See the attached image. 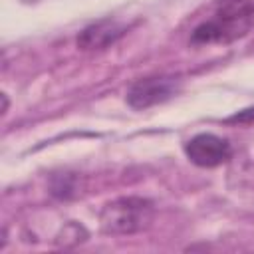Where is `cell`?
Segmentation results:
<instances>
[{
  "label": "cell",
  "mask_w": 254,
  "mask_h": 254,
  "mask_svg": "<svg viewBox=\"0 0 254 254\" xmlns=\"http://www.w3.org/2000/svg\"><path fill=\"white\" fill-rule=\"evenodd\" d=\"M254 24V0H216L212 16L200 22L190 42L204 44H230L248 34Z\"/></svg>",
  "instance_id": "cell-1"
},
{
  "label": "cell",
  "mask_w": 254,
  "mask_h": 254,
  "mask_svg": "<svg viewBox=\"0 0 254 254\" xmlns=\"http://www.w3.org/2000/svg\"><path fill=\"white\" fill-rule=\"evenodd\" d=\"M155 206L143 196H121L103 204L99 212V228L103 234L125 236L149 226Z\"/></svg>",
  "instance_id": "cell-2"
},
{
  "label": "cell",
  "mask_w": 254,
  "mask_h": 254,
  "mask_svg": "<svg viewBox=\"0 0 254 254\" xmlns=\"http://www.w3.org/2000/svg\"><path fill=\"white\" fill-rule=\"evenodd\" d=\"M181 91V77L177 75H149L137 79L127 89V103L129 107L141 111L155 105H161L175 97Z\"/></svg>",
  "instance_id": "cell-3"
},
{
  "label": "cell",
  "mask_w": 254,
  "mask_h": 254,
  "mask_svg": "<svg viewBox=\"0 0 254 254\" xmlns=\"http://www.w3.org/2000/svg\"><path fill=\"white\" fill-rule=\"evenodd\" d=\"M187 159L202 169H214L226 163L232 155L230 143L214 133H198L185 143Z\"/></svg>",
  "instance_id": "cell-4"
},
{
  "label": "cell",
  "mask_w": 254,
  "mask_h": 254,
  "mask_svg": "<svg viewBox=\"0 0 254 254\" xmlns=\"http://www.w3.org/2000/svg\"><path fill=\"white\" fill-rule=\"evenodd\" d=\"M123 34H125L123 24H119L117 20H111V18H103V20H97V22L89 24L87 28H83L79 32L75 44L81 52H101V50L113 46Z\"/></svg>",
  "instance_id": "cell-5"
},
{
  "label": "cell",
  "mask_w": 254,
  "mask_h": 254,
  "mask_svg": "<svg viewBox=\"0 0 254 254\" xmlns=\"http://www.w3.org/2000/svg\"><path fill=\"white\" fill-rule=\"evenodd\" d=\"M226 123H238V125H254V107L242 109L226 119Z\"/></svg>",
  "instance_id": "cell-6"
},
{
  "label": "cell",
  "mask_w": 254,
  "mask_h": 254,
  "mask_svg": "<svg viewBox=\"0 0 254 254\" xmlns=\"http://www.w3.org/2000/svg\"><path fill=\"white\" fill-rule=\"evenodd\" d=\"M6 111H8V95L2 93V113H6Z\"/></svg>",
  "instance_id": "cell-7"
}]
</instances>
